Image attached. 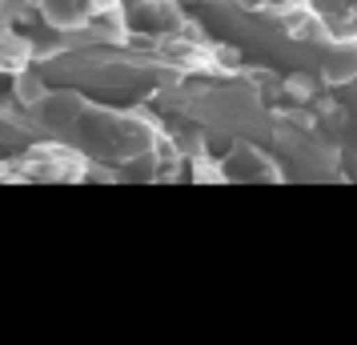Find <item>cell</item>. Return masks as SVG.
I'll use <instances>...</instances> for the list:
<instances>
[{"label":"cell","instance_id":"6da1fadb","mask_svg":"<svg viewBox=\"0 0 357 345\" xmlns=\"http://www.w3.org/2000/svg\"><path fill=\"white\" fill-rule=\"evenodd\" d=\"M36 8L56 29H84L89 17L97 13V0H36Z\"/></svg>","mask_w":357,"mask_h":345},{"label":"cell","instance_id":"3957f363","mask_svg":"<svg viewBox=\"0 0 357 345\" xmlns=\"http://www.w3.org/2000/svg\"><path fill=\"white\" fill-rule=\"evenodd\" d=\"M321 72L329 81H357V40H333L321 56Z\"/></svg>","mask_w":357,"mask_h":345},{"label":"cell","instance_id":"7a4b0ae2","mask_svg":"<svg viewBox=\"0 0 357 345\" xmlns=\"http://www.w3.org/2000/svg\"><path fill=\"white\" fill-rule=\"evenodd\" d=\"M221 169H225L229 177H241V181H277V169L265 161L253 145H237L233 157H229Z\"/></svg>","mask_w":357,"mask_h":345}]
</instances>
